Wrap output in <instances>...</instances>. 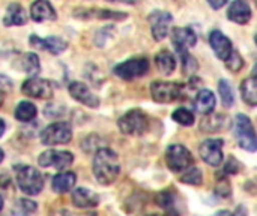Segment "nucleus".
<instances>
[{
	"label": "nucleus",
	"instance_id": "nucleus-1",
	"mask_svg": "<svg viewBox=\"0 0 257 216\" xmlns=\"http://www.w3.org/2000/svg\"><path fill=\"white\" fill-rule=\"evenodd\" d=\"M120 173V162L111 149H98L93 158V174L101 185H111Z\"/></svg>",
	"mask_w": 257,
	"mask_h": 216
},
{
	"label": "nucleus",
	"instance_id": "nucleus-2",
	"mask_svg": "<svg viewBox=\"0 0 257 216\" xmlns=\"http://www.w3.org/2000/svg\"><path fill=\"white\" fill-rule=\"evenodd\" d=\"M17 185L24 194L38 195L44 188V177L33 167H20L17 170Z\"/></svg>",
	"mask_w": 257,
	"mask_h": 216
},
{
	"label": "nucleus",
	"instance_id": "nucleus-3",
	"mask_svg": "<svg viewBox=\"0 0 257 216\" xmlns=\"http://www.w3.org/2000/svg\"><path fill=\"white\" fill-rule=\"evenodd\" d=\"M72 138V128L68 122H56L41 132V141L45 146L68 144Z\"/></svg>",
	"mask_w": 257,
	"mask_h": 216
},
{
	"label": "nucleus",
	"instance_id": "nucleus-4",
	"mask_svg": "<svg viewBox=\"0 0 257 216\" xmlns=\"http://www.w3.org/2000/svg\"><path fill=\"white\" fill-rule=\"evenodd\" d=\"M235 137L242 149L248 152H256L257 141L254 128L251 120L244 114H238L235 119Z\"/></svg>",
	"mask_w": 257,
	"mask_h": 216
},
{
	"label": "nucleus",
	"instance_id": "nucleus-5",
	"mask_svg": "<svg viewBox=\"0 0 257 216\" xmlns=\"http://www.w3.org/2000/svg\"><path fill=\"white\" fill-rule=\"evenodd\" d=\"M149 128V119L142 110H131L119 119V129L126 135H142Z\"/></svg>",
	"mask_w": 257,
	"mask_h": 216
},
{
	"label": "nucleus",
	"instance_id": "nucleus-6",
	"mask_svg": "<svg viewBox=\"0 0 257 216\" xmlns=\"http://www.w3.org/2000/svg\"><path fill=\"white\" fill-rule=\"evenodd\" d=\"M166 162L173 173H181L185 171L188 167H191L193 156L187 147L181 144H172L166 150Z\"/></svg>",
	"mask_w": 257,
	"mask_h": 216
},
{
	"label": "nucleus",
	"instance_id": "nucleus-7",
	"mask_svg": "<svg viewBox=\"0 0 257 216\" xmlns=\"http://www.w3.org/2000/svg\"><path fill=\"white\" fill-rule=\"evenodd\" d=\"M184 86L181 83H169V81H154L151 86V95L154 101L161 104H170L181 98Z\"/></svg>",
	"mask_w": 257,
	"mask_h": 216
},
{
	"label": "nucleus",
	"instance_id": "nucleus-8",
	"mask_svg": "<svg viewBox=\"0 0 257 216\" xmlns=\"http://www.w3.org/2000/svg\"><path fill=\"white\" fill-rule=\"evenodd\" d=\"M149 71V60L145 57L139 59H130L123 63H119L114 66L113 72L122 78V80H134L143 77Z\"/></svg>",
	"mask_w": 257,
	"mask_h": 216
},
{
	"label": "nucleus",
	"instance_id": "nucleus-9",
	"mask_svg": "<svg viewBox=\"0 0 257 216\" xmlns=\"http://www.w3.org/2000/svg\"><path fill=\"white\" fill-rule=\"evenodd\" d=\"M74 162V156L71 152H65V150H45L39 155L38 158V164L44 168H56V170H66L68 167H71V164Z\"/></svg>",
	"mask_w": 257,
	"mask_h": 216
},
{
	"label": "nucleus",
	"instance_id": "nucleus-10",
	"mask_svg": "<svg viewBox=\"0 0 257 216\" xmlns=\"http://www.w3.org/2000/svg\"><path fill=\"white\" fill-rule=\"evenodd\" d=\"M223 140L218 138H209L206 141H203L199 147V155L203 159V162H206L208 165L212 167H220L224 155H223Z\"/></svg>",
	"mask_w": 257,
	"mask_h": 216
},
{
	"label": "nucleus",
	"instance_id": "nucleus-11",
	"mask_svg": "<svg viewBox=\"0 0 257 216\" xmlns=\"http://www.w3.org/2000/svg\"><path fill=\"white\" fill-rule=\"evenodd\" d=\"M21 92L26 96L30 98H38V99H50L54 95V89L53 84L48 80L44 78H29L23 83L21 86Z\"/></svg>",
	"mask_w": 257,
	"mask_h": 216
},
{
	"label": "nucleus",
	"instance_id": "nucleus-12",
	"mask_svg": "<svg viewBox=\"0 0 257 216\" xmlns=\"http://www.w3.org/2000/svg\"><path fill=\"white\" fill-rule=\"evenodd\" d=\"M151 32L155 41H163L170 30V24L173 23V15L166 11H155L149 15Z\"/></svg>",
	"mask_w": 257,
	"mask_h": 216
},
{
	"label": "nucleus",
	"instance_id": "nucleus-13",
	"mask_svg": "<svg viewBox=\"0 0 257 216\" xmlns=\"http://www.w3.org/2000/svg\"><path fill=\"white\" fill-rule=\"evenodd\" d=\"M172 42L176 47L179 54L188 53L190 48L196 47L197 44V36L190 27H176L172 32Z\"/></svg>",
	"mask_w": 257,
	"mask_h": 216
},
{
	"label": "nucleus",
	"instance_id": "nucleus-14",
	"mask_svg": "<svg viewBox=\"0 0 257 216\" xmlns=\"http://www.w3.org/2000/svg\"><path fill=\"white\" fill-rule=\"evenodd\" d=\"M209 44L215 53V56L220 59V60H227L229 56L232 54L233 51V45L230 42V39L220 30H212L211 35H209Z\"/></svg>",
	"mask_w": 257,
	"mask_h": 216
},
{
	"label": "nucleus",
	"instance_id": "nucleus-15",
	"mask_svg": "<svg viewBox=\"0 0 257 216\" xmlns=\"http://www.w3.org/2000/svg\"><path fill=\"white\" fill-rule=\"evenodd\" d=\"M69 93L75 101H78V102H81V104H84V105H87L90 108H98L99 107L98 96H95L84 83H80V81L71 83L69 84Z\"/></svg>",
	"mask_w": 257,
	"mask_h": 216
},
{
	"label": "nucleus",
	"instance_id": "nucleus-16",
	"mask_svg": "<svg viewBox=\"0 0 257 216\" xmlns=\"http://www.w3.org/2000/svg\"><path fill=\"white\" fill-rule=\"evenodd\" d=\"M29 42H30L32 47L44 50V51H48L51 54H60V53H63L68 48V44L63 39L57 38V36H50V38L41 39L36 35H32Z\"/></svg>",
	"mask_w": 257,
	"mask_h": 216
},
{
	"label": "nucleus",
	"instance_id": "nucleus-17",
	"mask_svg": "<svg viewBox=\"0 0 257 216\" xmlns=\"http://www.w3.org/2000/svg\"><path fill=\"white\" fill-rule=\"evenodd\" d=\"M157 204L164 209L170 216H179L181 215V201L179 197L176 195L175 191H163L157 195L155 198Z\"/></svg>",
	"mask_w": 257,
	"mask_h": 216
},
{
	"label": "nucleus",
	"instance_id": "nucleus-18",
	"mask_svg": "<svg viewBox=\"0 0 257 216\" xmlns=\"http://www.w3.org/2000/svg\"><path fill=\"white\" fill-rule=\"evenodd\" d=\"M227 18L236 24H247L251 20V8L247 2L236 0L229 6Z\"/></svg>",
	"mask_w": 257,
	"mask_h": 216
},
{
	"label": "nucleus",
	"instance_id": "nucleus-19",
	"mask_svg": "<svg viewBox=\"0 0 257 216\" xmlns=\"http://www.w3.org/2000/svg\"><path fill=\"white\" fill-rule=\"evenodd\" d=\"M30 17L36 23H44V21H54L57 18L54 8L44 0L35 2L30 6Z\"/></svg>",
	"mask_w": 257,
	"mask_h": 216
},
{
	"label": "nucleus",
	"instance_id": "nucleus-20",
	"mask_svg": "<svg viewBox=\"0 0 257 216\" xmlns=\"http://www.w3.org/2000/svg\"><path fill=\"white\" fill-rule=\"evenodd\" d=\"M72 203L75 207H80V209H84V207H95L98 206L99 203V197L90 191V189H86V188H77L74 192H72Z\"/></svg>",
	"mask_w": 257,
	"mask_h": 216
},
{
	"label": "nucleus",
	"instance_id": "nucleus-21",
	"mask_svg": "<svg viewBox=\"0 0 257 216\" xmlns=\"http://www.w3.org/2000/svg\"><path fill=\"white\" fill-rule=\"evenodd\" d=\"M15 68H18L24 74L32 75V78H33L41 71V63L35 53H24L17 59Z\"/></svg>",
	"mask_w": 257,
	"mask_h": 216
},
{
	"label": "nucleus",
	"instance_id": "nucleus-22",
	"mask_svg": "<svg viewBox=\"0 0 257 216\" xmlns=\"http://www.w3.org/2000/svg\"><path fill=\"white\" fill-rule=\"evenodd\" d=\"M75 180H77V176L72 171H65V173L56 174L51 180V189L56 194H65L74 188Z\"/></svg>",
	"mask_w": 257,
	"mask_h": 216
},
{
	"label": "nucleus",
	"instance_id": "nucleus-23",
	"mask_svg": "<svg viewBox=\"0 0 257 216\" xmlns=\"http://www.w3.org/2000/svg\"><path fill=\"white\" fill-rule=\"evenodd\" d=\"M26 23H27V14L24 8L18 3L9 5L3 18V24L9 27V26H23Z\"/></svg>",
	"mask_w": 257,
	"mask_h": 216
},
{
	"label": "nucleus",
	"instance_id": "nucleus-24",
	"mask_svg": "<svg viewBox=\"0 0 257 216\" xmlns=\"http://www.w3.org/2000/svg\"><path fill=\"white\" fill-rule=\"evenodd\" d=\"M215 104H217L215 96L208 89L200 90L196 96V101H194V107L200 114H211L215 108Z\"/></svg>",
	"mask_w": 257,
	"mask_h": 216
},
{
	"label": "nucleus",
	"instance_id": "nucleus-25",
	"mask_svg": "<svg viewBox=\"0 0 257 216\" xmlns=\"http://www.w3.org/2000/svg\"><path fill=\"white\" fill-rule=\"evenodd\" d=\"M155 63H157L158 71H160L163 75H170V74H173V71H175V68H176V59H175V56H173L170 51H167V50H163L161 53L157 54Z\"/></svg>",
	"mask_w": 257,
	"mask_h": 216
},
{
	"label": "nucleus",
	"instance_id": "nucleus-26",
	"mask_svg": "<svg viewBox=\"0 0 257 216\" xmlns=\"http://www.w3.org/2000/svg\"><path fill=\"white\" fill-rule=\"evenodd\" d=\"M241 93L244 102H247L250 107H254L257 104V81L256 77L245 78L241 84Z\"/></svg>",
	"mask_w": 257,
	"mask_h": 216
},
{
	"label": "nucleus",
	"instance_id": "nucleus-27",
	"mask_svg": "<svg viewBox=\"0 0 257 216\" xmlns=\"http://www.w3.org/2000/svg\"><path fill=\"white\" fill-rule=\"evenodd\" d=\"M36 113H38L36 107L32 102H29V101L20 102L17 105V108H15V117L20 122H30V120H33L36 117Z\"/></svg>",
	"mask_w": 257,
	"mask_h": 216
},
{
	"label": "nucleus",
	"instance_id": "nucleus-28",
	"mask_svg": "<svg viewBox=\"0 0 257 216\" xmlns=\"http://www.w3.org/2000/svg\"><path fill=\"white\" fill-rule=\"evenodd\" d=\"M36 212V203L27 200V198H20L15 201L12 207V215L14 216H32Z\"/></svg>",
	"mask_w": 257,
	"mask_h": 216
},
{
	"label": "nucleus",
	"instance_id": "nucleus-29",
	"mask_svg": "<svg viewBox=\"0 0 257 216\" xmlns=\"http://www.w3.org/2000/svg\"><path fill=\"white\" fill-rule=\"evenodd\" d=\"M181 182L187 183V185H194L199 186L203 183V174L197 167H188L184 174L181 176Z\"/></svg>",
	"mask_w": 257,
	"mask_h": 216
},
{
	"label": "nucleus",
	"instance_id": "nucleus-30",
	"mask_svg": "<svg viewBox=\"0 0 257 216\" xmlns=\"http://www.w3.org/2000/svg\"><path fill=\"white\" fill-rule=\"evenodd\" d=\"M218 90H220V95H221V101L224 104V107H232L235 104V95H233V89L230 86V83L227 80H220L218 83Z\"/></svg>",
	"mask_w": 257,
	"mask_h": 216
},
{
	"label": "nucleus",
	"instance_id": "nucleus-31",
	"mask_svg": "<svg viewBox=\"0 0 257 216\" xmlns=\"http://www.w3.org/2000/svg\"><path fill=\"white\" fill-rule=\"evenodd\" d=\"M172 119L176 123L182 125V126H191V125H194V120H196L194 119V114L190 110H187V108H178V110H175L173 114H172Z\"/></svg>",
	"mask_w": 257,
	"mask_h": 216
},
{
	"label": "nucleus",
	"instance_id": "nucleus-32",
	"mask_svg": "<svg viewBox=\"0 0 257 216\" xmlns=\"http://www.w3.org/2000/svg\"><path fill=\"white\" fill-rule=\"evenodd\" d=\"M86 17L110 18V20H123V18H126V14L116 12V11H107V9H90V11H87Z\"/></svg>",
	"mask_w": 257,
	"mask_h": 216
},
{
	"label": "nucleus",
	"instance_id": "nucleus-33",
	"mask_svg": "<svg viewBox=\"0 0 257 216\" xmlns=\"http://www.w3.org/2000/svg\"><path fill=\"white\" fill-rule=\"evenodd\" d=\"M209 125L208 128H205V131H220V129H224L227 128V117L226 116H221V114H217L214 117H209V119H205L202 125Z\"/></svg>",
	"mask_w": 257,
	"mask_h": 216
},
{
	"label": "nucleus",
	"instance_id": "nucleus-34",
	"mask_svg": "<svg viewBox=\"0 0 257 216\" xmlns=\"http://www.w3.org/2000/svg\"><path fill=\"white\" fill-rule=\"evenodd\" d=\"M226 66H227L232 72H238V71L244 66V60H242L241 54H239L236 50H233L232 54L229 56V59L226 60Z\"/></svg>",
	"mask_w": 257,
	"mask_h": 216
},
{
	"label": "nucleus",
	"instance_id": "nucleus-35",
	"mask_svg": "<svg viewBox=\"0 0 257 216\" xmlns=\"http://www.w3.org/2000/svg\"><path fill=\"white\" fill-rule=\"evenodd\" d=\"M181 57H182L184 74H191V72L199 69V63H197V60L193 56H190L188 53H184V54H181Z\"/></svg>",
	"mask_w": 257,
	"mask_h": 216
},
{
	"label": "nucleus",
	"instance_id": "nucleus-36",
	"mask_svg": "<svg viewBox=\"0 0 257 216\" xmlns=\"http://www.w3.org/2000/svg\"><path fill=\"white\" fill-rule=\"evenodd\" d=\"M239 168H241V164L236 161V159H233V158H230L229 159V162L226 164V173H229V174H236L238 171H239Z\"/></svg>",
	"mask_w": 257,
	"mask_h": 216
},
{
	"label": "nucleus",
	"instance_id": "nucleus-37",
	"mask_svg": "<svg viewBox=\"0 0 257 216\" xmlns=\"http://www.w3.org/2000/svg\"><path fill=\"white\" fill-rule=\"evenodd\" d=\"M209 5L214 8V9H220V8H223L224 5H227V2L226 0H220V2H214V0H209Z\"/></svg>",
	"mask_w": 257,
	"mask_h": 216
},
{
	"label": "nucleus",
	"instance_id": "nucleus-38",
	"mask_svg": "<svg viewBox=\"0 0 257 216\" xmlns=\"http://www.w3.org/2000/svg\"><path fill=\"white\" fill-rule=\"evenodd\" d=\"M214 216H235L232 212H229V210H221V212H217Z\"/></svg>",
	"mask_w": 257,
	"mask_h": 216
},
{
	"label": "nucleus",
	"instance_id": "nucleus-39",
	"mask_svg": "<svg viewBox=\"0 0 257 216\" xmlns=\"http://www.w3.org/2000/svg\"><path fill=\"white\" fill-rule=\"evenodd\" d=\"M5 129H6V125H5V122H3V120L0 119V137H2L3 134H5Z\"/></svg>",
	"mask_w": 257,
	"mask_h": 216
},
{
	"label": "nucleus",
	"instance_id": "nucleus-40",
	"mask_svg": "<svg viewBox=\"0 0 257 216\" xmlns=\"http://www.w3.org/2000/svg\"><path fill=\"white\" fill-rule=\"evenodd\" d=\"M3 102H5V93H3V90L0 89V107H2Z\"/></svg>",
	"mask_w": 257,
	"mask_h": 216
},
{
	"label": "nucleus",
	"instance_id": "nucleus-41",
	"mask_svg": "<svg viewBox=\"0 0 257 216\" xmlns=\"http://www.w3.org/2000/svg\"><path fill=\"white\" fill-rule=\"evenodd\" d=\"M3 158H5V153H3V150L0 149V162L3 161Z\"/></svg>",
	"mask_w": 257,
	"mask_h": 216
},
{
	"label": "nucleus",
	"instance_id": "nucleus-42",
	"mask_svg": "<svg viewBox=\"0 0 257 216\" xmlns=\"http://www.w3.org/2000/svg\"><path fill=\"white\" fill-rule=\"evenodd\" d=\"M3 209V198H2V195H0V210Z\"/></svg>",
	"mask_w": 257,
	"mask_h": 216
},
{
	"label": "nucleus",
	"instance_id": "nucleus-43",
	"mask_svg": "<svg viewBox=\"0 0 257 216\" xmlns=\"http://www.w3.org/2000/svg\"><path fill=\"white\" fill-rule=\"evenodd\" d=\"M148 216H166V215H157V213H155V215H148Z\"/></svg>",
	"mask_w": 257,
	"mask_h": 216
}]
</instances>
